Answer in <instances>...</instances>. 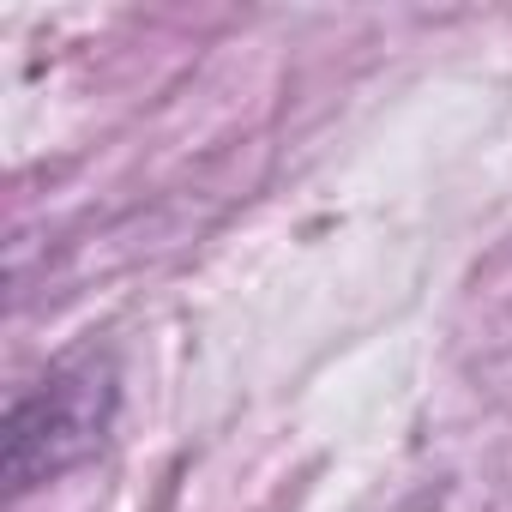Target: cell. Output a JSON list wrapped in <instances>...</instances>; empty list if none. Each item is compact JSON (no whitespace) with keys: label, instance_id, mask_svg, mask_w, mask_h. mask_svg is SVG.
Here are the masks:
<instances>
[{"label":"cell","instance_id":"obj_1","mask_svg":"<svg viewBox=\"0 0 512 512\" xmlns=\"http://www.w3.org/2000/svg\"><path fill=\"white\" fill-rule=\"evenodd\" d=\"M115 368L103 356H79L49 368L31 392L13 398L7 410V446H0V470L7 488L25 494L37 482H55L61 470L85 464L115 422Z\"/></svg>","mask_w":512,"mask_h":512}]
</instances>
